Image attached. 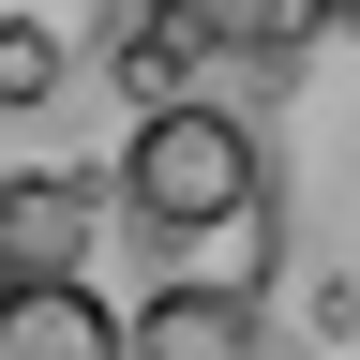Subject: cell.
Here are the masks:
<instances>
[{
    "mask_svg": "<svg viewBox=\"0 0 360 360\" xmlns=\"http://www.w3.org/2000/svg\"><path fill=\"white\" fill-rule=\"evenodd\" d=\"M135 360H270L255 345V285H225V270H180V285H150L120 315Z\"/></svg>",
    "mask_w": 360,
    "mask_h": 360,
    "instance_id": "obj_3",
    "label": "cell"
},
{
    "mask_svg": "<svg viewBox=\"0 0 360 360\" xmlns=\"http://www.w3.org/2000/svg\"><path fill=\"white\" fill-rule=\"evenodd\" d=\"M75 240H90V180H45V165L0 180V285H75Z\"/></svg>",
    "mask_w": 360,
    "mask_h": 360,
    "instance_id": "obj_4",
    "label": "cell"
},
{
    "mask_svg": "<svg viewBox=\"0 0 360 360\" xmlns=\"http://www.w3.org/2000/svg\"><path fill=\"white\" fill-rule=\"evenodd\" d=\"M0 360H135L105 285H0Z\"/></svg>",
    "mask_w": 360,
    "mask_h": 360,
    "instance_id": "obj_5",
    "label": "cell"
},
{
    "mask_svg": "<svg viewBox=\"0 0 360 360\" xmlns=\"http://www.w3.org/2000/svg\"><path fill=\"white\" fill-rule=\"evenodd\" d=\"M120 210L150 225V240H210V225H240V240H270V150L240 105H135L120 135Z\"/></svg>",
    "mask_w": 360,
    "mask_h": 360,
    "instance_id": "obj_1",
    "label": "cell"
},
{
    "mask_svg": "<svg viewBox=\"0 0 360 360\" xmlns=\"http://www.w3.org/2000/svg\"><path fill=\"white\" fill-rule=\"evenodd\" d=\"M120 15H135V0H0V120H45L120 45Z\"/></svg>",
    "mask_w": 360,
    "mask_h": 360,
    "instance_id": "obj_2",
    "label": "cell"
}]
</instances>
